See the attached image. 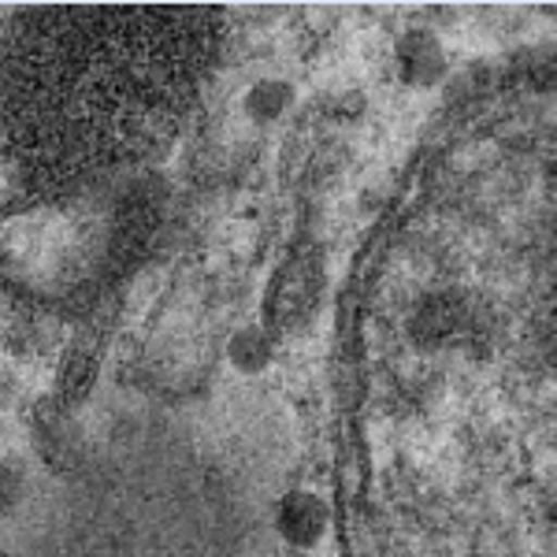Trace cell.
I'll return each mask as SVG.
<instances>
[{
    "instance_id": "obj_5",
    "label": "cell",
    "mask_w": 557,
    "mask_h": 557,
    "mask_svg": "<svg viewBox=\"0 0 557 557\" xmlns=\"http://www.w3.org/2000/svg\"><path fill=\"white\" fill-rule=\"evenodd\" d=\"M294 104V86L278 83V78H264L246 94V112L257 123H275L278 115H286Z\"/></svg>"
},
{
    "instance_id": "obj_7",
    "label": "cell",
    "mask_w": 557,
    "mask_h": 557,
    "mask_svg": "<svg viewBox=\"0 0 557 557\" xmlns=\"http://www.w3.org/2000/svg\"><path fill=\"white\" fill-rule=\"evenodd\" d=\"M286 557H312V554H294V550H290V554H286Z\"/></svg>"
},
{
    "instance_id": "obj_3",
    "label": "cell",
    "mask_w": 557,
    "mask_h": 557,
    "mask_svg": "<svg viewBox=\"0 0 557 557\" xmlns=\"http://www.w3.org/2000/svg\"><path fill=\"white\" fill-rule=\"evenodd\" d=\"M394 67H398V78L406 86L428 89L435 83H443L446 75V49L443 41L431 30H406L394 45Z\"/></svg>"
},
{
    "instance_id": "obj_4",
    "label": "cell",
    "mask_w": 557,
    "mask_h": 557,
    "mask_svg": "<svg viewBox=\"0 0 557 557\" xmlns=\"http://www.w3.org/2000/svg\"><path fill=\"white\" fill-rule=\"evenodd\" d=\"M227 357H231V364H235L238 372L257 375V372H264V368L272 364L275 343L268 338L264 327H253V323H249V327L235 331V338H231V346H227Z\"/></svg>"
},
{
    "instance_id": "obj_1",
    "label": "cell",
    "mask_w": 557,
    "mask_h": 557,
    "mask_svg": "<svg viewBox=\"0 0 557 557\" xmlns=\"http://www.w3.org/2000/svg\"><path fill=\"white\" fill-rule=\"evenodd\" d=\"M220 8H26L0 34V152L78 183L164 149L215 64Z\"/></svg>"
},
{
    "instance_id": "obj_6",
    "label": "cell",
    "mask_w": 557,
    "mask_h": 557,
    "mask_svg": "<svg viewBox=\"0 0 557 557\" xmlns=\"http://www.w3.org/2000/svg\"><path fill=\"white\" fill-rule=\"evenodd\" d=\"M15 502H20V475L0 465V517H4Z\"/></svg>"
},
{
    "instance_id": "obj_2",
    "label": "cell",
    "mask_w": 557,
    "mask_h": 557,
    "mask_svg": "<svg viewBox=\"0 0 557 557\" xmlns=\"http://www.w3.org/2000/svg\"><path fill=\"white\" fill-rule=\"evenodd\" d=\"M331 528V506L320 498L317 491H286L275 506V532L286 546H294V554H309L312 546H320V539Z\"/></svg>"
}]
</instances>
